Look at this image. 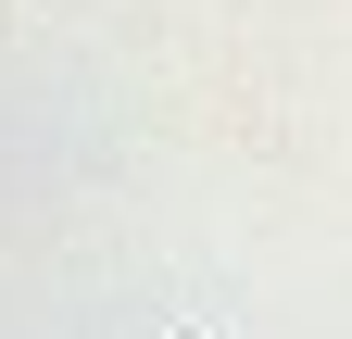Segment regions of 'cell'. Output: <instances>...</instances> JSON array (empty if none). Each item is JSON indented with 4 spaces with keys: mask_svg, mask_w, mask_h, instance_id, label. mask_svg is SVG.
<instances>
[{
    "mask_svg": "<svg viewBox=\"0 0 352 339\" xmlns=\"http://www.w3.org/2000/svg\"><path fill=\"white\" fill-rule=\"evenodd\" d=\"M164 339H214V327H164Z\"/></svg>",
    "mask_w": 352,
    "mask_h": 339,
    "instance_id": "obj_1",
    "label": "cell"
}]
</instances>
